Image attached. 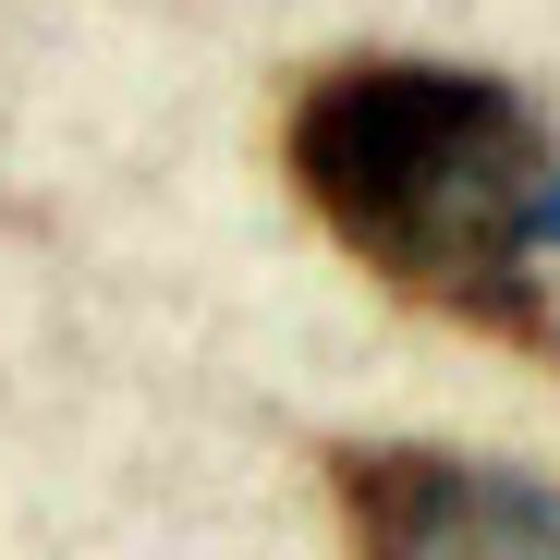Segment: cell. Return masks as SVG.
Instances as JSON below:
<instances>
[{
	"mask_svg": "<svg viewBox=\"0 0 560 560\" xmlns=\"http://www.w3.org/2000/svg\"><path fill=\"white\" fill-rule=\"evenodd\" d=\"M280 159H293V196L329 220V244L378 268L402 305L560 353V305L536 280L560 135L512 73L415 61V49L317 61L280 122Z\"/></svg>",
	"mask_w": 560,
	"mask_h": 560,
	"instance_id": "1",
	"label": "cell"
},
{
	"mask_svg": "<svg viewBox=\"0 0 560 560\" xmlns=\"http://www.w3.org/2000/svg\"><path fill=\"white\" fill-rule=\"evenodd\" d=\"M329 488L353 560H560V488L488 451L378 439V451H329Z\"/></svg>",
	"mask_w": 560,
	"mask_h": 560,
	"instance_id": "2",
	"label": "cell"
}]
</instances>
